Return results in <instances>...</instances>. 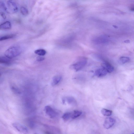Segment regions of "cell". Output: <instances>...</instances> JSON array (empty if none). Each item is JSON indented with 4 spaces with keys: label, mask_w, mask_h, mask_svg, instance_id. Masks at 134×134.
Listing matches in <instances>:
<instances>
[{
    "label": "cell",
    "mask_w": 134,
    "mask_h": 134,
    "mask_svg": "<svg viewBox=\"0 0 134 134\" xmlns=\"http://www.w3.org/2000/svg\"></svg>",
    "instance_id": "26"
},
{
    "label": "cell",
    "mask_w": 134,
    "mask_h": 134,
    "mask_svg": "<svg viewBox=\"0 0 134 134\" xmlns=\"http://www.w3.org/2000/svg\"><path fill=\"white\" fill-rule=\"evenodd\" d=\"M130 10L131 11H134V5L131 7Z\"/></svg>",
    "instance_id": "24"
},
{
    "label": "cell",
    "mask_w": 134,
    "mask_h": 134,
    "mask_svg": "<svg viewBox=\"0 0 134 134\" xmlns=\"http://www.w3.org/2000/svg\"><path fill=\"white\" fill-rule=\"evenodd\" d=\"M116 122L114 118L108 117L106 118L103 124L104 127L106 129H108L112 127Z\"/></svg>",
    "instance_id": "5"
},
{
    "label": "cell",
    "mask_w": 134,
    "mask_h": 134,
    "mask_svg": "<svg viewBox=\"0 0 134 134\" xmlns=\"http://www.w3.org/2000/svg\"><path fill=\"white\" fill-rule=\"evenodd\" d=\"M87 62V59L85 58H81L71 66V68L77 71L82 69L85 66Z\"/></svg>",
    "instance_id": "2"
},
{
    "label": "cell",
    "mask_w": 134,
    "mask_h": 134,
    "mask_svg": "<svg viewBox=\"0 0 134 134\" xmlns=\"http://www.w3.org/2000/svg\"><path fill=\"white\" fill-rule=\"evenodd\" d=\"M101 66L102 68L105 69L107 71L108 73H112L114 70V68L113 67L107 62H106L102 64Z\"/></svg>",
    "instance_id": "9"
},
{
    "label": "cell",
    "mask_w": 134,
    "mask_h": 134,
    "mask_svg": "<svg viewBox=\"0 0 134 134\" xmlns=\"http://www.w3.org/2000/svg\"><path fill=\"white\" fill-rule=\"evenodd\" d=\"M0 7L1 8L3 9L6 12H8V9L6 6L5 4L4 3L3 1H0Z\"/></svg>",
    "instance_id": "21"
},
{
    "label": "cell",
    "mask_w": 134,
    "mask_h": 134,
    "mask_svg": "<svg viewBox=\"0 0 134 134\" xmlns=\"http://www.w3.org/2000/svg\"><path fill=\"white\" fill-rule=\"evenodd\" d=\"M12 126L19 132L24 134H29L28 129L26 126L17 123H14L12 124Z\"/></svg>",
    "instance_id": "4"
},
{
    "label": "cell",
    "mask_w": 134,
    "mask_h": 134,
    "mask_svg": "<svg viewBox=\"0 0 134 134\" xmlns=\"http://www.w3.org/2000/svg\"><path fill=\"white\" fill-rule=\"evenodd\" d=\"M34 53L39 56H43L45 55L46 52L44 49H39L35 50L34 52Z\"/></svg>",
    "instance_id": "16"
},
{
    "label": "cell",
    "mask_w": 134,
    "mask_h": 134,
    "mask_svg": "<svg viewBox=\"0 0 134 134\" xmlns=\"http://www.w3.org/2000/svg\"></svg>",
    "instance_id": "28"
},
{
    "label": "cell",
    "mask_w": 134,
    "mask_h": 134,
    "mask_svg": "<svg viewBox=\"0 0 134 134\" xmlns=\"http://www.w3.org/2000/svg\"><path fill=\"white\" fill-rule=\"evenodd\" d=\"M11 27L12 25L10 22L7 21L1 25L0 26V29L2 30L9 29H11Z\"/></svg>",
    "instance_id": "11"
},
{
    "label": "cell",
    "mask_w": 134,
    "mask_h": 134,
    "mask_svg": "<svg viewBox=\"0 0 134 134\" xmlns=\"http://www.w3.org/2000/svg\"><path fill=\"white\" fill-rule=\"evenodd\" d=\"M45 59L44 57L41 56H39L37 57L36 60L37 61L41 62L43 61Z\"/></svg>",
    "instance_id": "22"
},
{
    "label": "cell",
    "mask_w": 134,
    "mask_h": 134,
    "mask_svg": "<svg viewBox=\"0 0 134 134\" xmlns=\"http://www.w3.org/2000/svg\"><path fill=\"white\" fill-rule=\"evenodd\" d=\"M22 51L20 47L13 46L10 47L5 52L4 55L9 58L12 59L19 56Z\"/></svg>",
    "instance_id": "1"
},
{
    "label": "cell",
    "mask_w": 134,
    "mask_h": 134,
    "mask_svg": "<svg viewBox=\"0 0 134 134\" xmlns=\"http://www.w3.org/2000/svg\"><path fill=\"white\" fill-rule=\"evenodd\" d=\"M15 36L14 34H9L4 36L1 37L0 39V41L7 40L13 38Z\"/></svg>",
    "instance_id": "19"
},
{
    "label": "cell",
    "mask_w": 134,
    "mask_h": 134,
    "mask_svg": "<svg viewBox=\"0 0 134 134\" xmlns=\"http://www.w3.org/2000/svg\"><path fill=\"white\" fill-rule=\"evenodd\" d=\"M108 73L105 69L102 68L97 69L95 73V75L98 77H102L106 76Z\"/></svg>",
    "instance_id": "8"
},
{
    "label": "cell",
    "mask_w": 134,
    "mask_h": 134,
    "mask_svg": "<svg viewBox=\"0 0 134 134\" xmlns=\"http://www.w3.org/2000/svg\"><path fill=\"white\" fill-rule=\"evenodd\" d=\"M62 76H57L53 78L52 82V85L54 86L58 84L61 80Z\"/></svg>",
    "instance_id": "13"
},
{
    "label": "cell",
    "mask_w": 134,
    "mask_h": 134,
    "mask_svg": "<svg viewBox=\"0 0 134 134\" xmlns=\"http://www.w3.org/2000/svg\"><path fill=\"white\" fill-rule=\"evenodd\" d=\"M65 98V101L68 103L72 105H75L76 104V101L75 98L72 97L68 96Z\"/></svg>",
    "instance_id": "12"
},
{
    "label": "cell",
    "mask_w": 134,
    "mask_h": 134,
    "mask_svg": "<svg viewBox=\"0 0 134 134\" xmlns=\"http://www.w3.org/2000/svg\"><path fill=\"white\" fill-rule=\"evenodd\" d=\"M125 43H128L130 42V41L129 40H125Z\"/></svg>",
    "instance_id": "25"
},
{
    "label": "cell",
    "mask_w": 134,
    "mask_h": 134,
    "mask_svg": "<svg viewBox=\"0 0 134 134\" xmlns=\"http://www.w3.org/2000/svg\"><path fill=\"white\" fill-rule=\"evenodd\" d=\"M101 112L103 115L105 116H111L112 113V111L103 108L101 110Z\"/></svg>",
    "instance_id": "14"
},
{
    "label": "cell",
    "mask_w": 134,
    "mask_h": 134,
    "mask_svg": "<svg viewBox=\"0 0 134 134\" xmlns=\"http://www.w3.org/2000/svg\"><path fill=\"white\" fill-rule=\"evenodd\" d=\"M0 63H1L9 65L12 63L11 59L9 58L6 56H2L0 58Z\"/></svg>",
    "instance_id": "10"
},
{
    "label": "cell",
    "mask_w": 134,
    "mask_h": 134,
    "mask_svg": "<svg viewBox=\"0 0 134 134\" xmlns=\"http://www.w3.org/2000/svg\"><path fill=\"white\" fill-rule=\"evenodd\" d=\"M45 127L48 130L46 132V134H60V131L56 128L47 125Z\"/></svg>",
    "instance_id": "7"
},
{
    "label": "cell",
    "mask_w": 134,
    "mask_h": 134,
    "mask_svg": "<svg viewBox=\"0 0 134 134\" xmlns=\"http://www.w3.org/2000/svg\"><path fill=\"white\" fill-rule=\"evenodd\" d=\"M0 14L1 16L4 19H5L6 18V16L4 12H1Z\"/></svg>",
    "instance_id": "23"
},
{
    "label": "cell",
    "mask_w": 134,
    "mask_h": 134,
    "mask_svg": "<svg viewBox=\"0 0 134 134\" xmlns=\"http://www.w3.org/2000/svg\"><path fill=\"white\" fill-rule=\"evenodd\" d=\"M134 134V133H133V134Z\"/></svg>",
    "instance_id": "27"
},
{
    "label": "cell",
    "mask_w": 134,
    "mask_h": 134,
    "mask_svg": "<svg viewBox=\"0 0 134 134\" xmlns=\"http://www.w3.org/2000/svg\"><path fill=\"white\" fill-rule=\"evenodd\" d=\"M71 113L67 112L64 114L62 116V118L64 121H67L71 118Z\"/></svg>",
    "instance_id": "17"
},
{
    "label": "cell",
    "mask_w": 134,
    "mask_h": 134,
    "mask_svg": "<svg viewBox=\"0 0 134 134\" xmlns=\"http://www.w3.org/2000/svg\"><path fill=\"white\" fill-rule=\"evenodd\" d=\"M82 114V112L80 111L75 110L72 113L71 118L73 119H75L80 116Z\"/></svg>",
    "instance_id": "15"
},
{
    "label": "cell",
    "mask_w": 134,
    "mask_h": 134,
    "mask_svg": "<svg viewBox=\"0 0 134 134\" xmlns=\"http://www.w3.org/2000/svg\"><path fill=\"white\" fill-rule=\"evenodd\" d=\"M44 111L46 115L52 119L56 118L58 115V113L51 107L47 106L44 108Z\"/></svg>",
    "instance_id": "3"
},
{
    "label": "cell",
    "mask_w": 134,
    "mask_h": 134,
    "mask_svg": "<svg viewBox=\"0 0 134 134\" xmlns=\"http://www.w3.org/2000/svg\"><path fill=\"white\" fill-rule=\"evenodd\" d=\"M130 58L128 57H121L119 59L120 63L122 64H125L130 61Z\"/></svg>",
    "instance_id": "18"
},
{
    "label": "cell",
    "mask_w": 134,
    "mask_h": 134,
    "mask_svg": "<svg viewBox=\"0 0 134 134\" xmlns=\"http://www.w3.org/2000/svg\"><path fill=\"white\" fill-rule=\"evenodd\" d=\"M21 13L24 16H27L28 14V11L27 9L24 7H22L21 8Z\"/></svg>",
    "instance_id": "20"
},
{
    "label": "cell",
    "mask_w": 134,
    "mask_h": 134,
    "mask_svg": "<svg viewBox=\"0 0 134 134\" xmlns=\"http://www.w3.org/2000/svg\"><path fill=\"white\" fill-rule=\"evenodd\" d=\"M7 4L9 10L12 13H16L18 11V7L14 2L11 1H7Z\"/></svg>",
    "instance_id": "6"
}]
</instances>
